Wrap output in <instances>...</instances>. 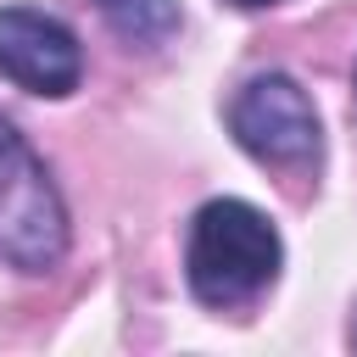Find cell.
Here are the masks:
<instances>
[{
    "mask_svg": "<svg viewBox=\"0 0 357 357\" xmlns=\"http://www.w3.org/2000/svg\"><path fill=\"white\" fill-rule=\"evenodd\" d=\"M67 257V206L33 145L0 117V262L45 273Z\"/></svg>",
    "mask_w": 357,
    "mask_h": 357,
    "instance_id": "7a4b0ae2",
    "label": "cell"
},
{
    "mask_svg": "<svg viewBox=\"0 0 357 357\" xmlns=\"http://www.w3.org/2000/svg\"><path fill=\"white\" fill-rule=\"evenodd\" d=\"M229 134L240 139L245 156H257L262 167H284V173H307L324 156L318 106L290 73L245 78L229 100Z\"/></svg>",
    "mask_w": 357,
    "mask_h": 357,
    "instance_id": "3957f363",
    "label": "cell"
},
{
    "mask_svg": "<svg viewBox=\"0 0 357 357\" xmlns=\"http://www.w3.org/2000/svg\"><path fill=\"white\" fill-rule=\"evenodd\" d=\"M279 262H284L279 229L251 201L223 195V201H206L190 218L184 279H190V296L201 307H245V301H257L279 279Z\"/></svg>",
    "mask_w": 357,
    "mask_h": 357,
    "instance_id": "6da1fadb",
    "label": "cell"
},
{
    "mask_svg": "<svg viewBox=\"0 0 357 357\" xmlns=\"http://www.w3.org/2000/svg\"><path fill=\"white\" fill-rule=\"evenodd\" d=\"M229 6H240V11H257V6H273V0H229Z\"/></svg>",
    "mask_w": 357,
    "mask_h": 357,
    "instance_id": "8992f818",
    "label": "cell"
},
{
    "mask_svg": "<svg viewBox=\"0 0 357 357\" xmlns=\"http://www.w3.org/2000/svg\"><path fill=\"white\" fill-rule=\"evenodd\" d=\"M95 11H100V22H106L123 45H134V50H162V45L184 28L178 0H95Z\"/></svg>",
    "mask_w": 357,
    "mask_h": 357,
    "instance_id": "5b68a950",
    "label": "cell"
},
{
    "mask_svg": "<svg viewBox=\"0 0 357 357\" xmlns=\"http://www.w3.org/2000/svg\"><path fill=\"white\" fill-rule=\"evenodd\" d=\"M0 78L28 95H73L84 78V45L61 17L33 6H0Z\"/></svg>",
    "mask_w": 357,
    "mask_h": 357,
    "instance_id": "277c9868",
    "label": "cell"
}]
</instances>
